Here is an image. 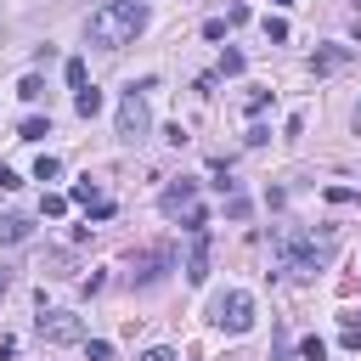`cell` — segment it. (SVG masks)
Returning a JSON list of instances; mask_svg holds the SVG:
<instances>
[{
	"label": "cell",
	"mask_w": 361,
	"mask_h": 361,
	"mask_svg": "<svg viewBox=\"0 0 361 361\" xmlns=\"http://www.w3.org/2000/svg\"><path fill=\"white\" fill-rule=\"evenodd\" d=\"M141 28H147V0H107V6H96V11H90V23H85L90 45H102V51L130 45Z\"/></svg>",
	"instance_id": "obj_1"
},
{
	"label": "cell",
	"mask_w": 361,
	"mask_h": 361,
	"mask_svg": "<svg viewBox=\"0 0 361 361\" xmlns=\"http://www.w3.org/2000/svg\"><path fill=\"white\" fill-rule=\"evenodd\" d=\"M327 259H333L327 243H316V237H282V271L288 276H316Z\"/></svg>",
	"instance_id": "obj_2"
},
{
	"label": "cell",
	"mask_w": 361,
	"mask_h": 361,
	"mask_svg": "<svg viewBox=\"0 0 361 361\" xmlns=\"http://www.w3.org/2000/svg\"><path fill=\"white\" fill-rule=\"evenodd\" d=\"M147 135H152L147 96H141V90H124V96H118V141H124V147H141Z\"/></svg>",
	"instance_id": "obj_3"
},
{
	"label": "cell",
	"mask_w": 361,
	"mask_h": 361,
	"mask_svg": "<svg viewBox=\"0 0 361 361\" xmlns=\"http://www.w3.org/2000/svg\"><path fill=\"white\" fill-rule=\"evenodd\" d=\"M209 322H214V327H226V333H248V327H254V299H248L243 288H231V293H214V305H209Z\"/></svg>",
	"instance_id": "obj_4"
},
{
	"label": "cell",
	"mask_w": 361,
	"mask_h": 361,
	"mask_svg": "<svg viewBox=\"0 0 361 361\" xmlns=\"http://www.w3.org/2000/svg\"><path fill=\"white\" fill-rule=\"evenodd\" d=\"M34 327H39V338H51V344H73V338H85V322H79L73 310H39Z\"/></svg>",
	"instance_id": "obj_5"
},
{
	"label": "cell",
	"mask_w": 361,
	"mask_h": 361,
	"mask_svg": "<svg viewBox=\"0 0 361 361\" xmlns=\"http://www.w3.org/2000/svg\"><path fill=\"white\" fill-rule=\"evenodd\" d=\"M164 271H175V248L169 243H158L147 254H130V282H158Z\"/></svg>",
	"instance_id": "obj_6"
},
{
	"label": "cell",
	"mask_w": 361,
	"mask_h": 361,
	"mask_svg": "<svg viewBox=\"0 0 361 361\" xmlns=\"http://www.w3.org/2000/svg\"><path fill=\"white\" fill-rule=\"evenodd\" d=\"M68 197H73V203H85V209H90L96 220H113V203L102 197V186H96L90 175H85V180H73V192H68Z\"/></svg>",
	"instance_id": "obj_7"
},
{
	"label": "cell",
	"mask_w": 361,
	"mask_h": 361,
	"mask_svg": "<svg viewBox=\"0 0 361 361\" xmlns=\"http://www.w3.org/2000/svg\"><path fill=\"white\" fill-rule=\"evenodd\" d=\"M192 203H197V180H186V175H180V180H175V186H169V192L158 197V209H164L169 220H175V214H186Z\"/></svg>",
	"instance_id": "obj_8"
},
{
	"label": "cell",
	"mask_w": 361,
	"mask_h": 361,
	"mask_svg": "<svg viewBox=\"0 0 361 361\" xmlns=\"http://www.w3.org/2000/svg\"><path fill=\"white\" fill-rule=\"evenodd\" d=\"M338 68H350V45H322V51H310V73H338Z\"/></svg>",
	"instance_id": "obj_9"
},
{
	"label": "cell",
	"mask_w": 361,
	"mask_h": 361,
	"mask_svg": "<svg viewBox=\"0 0 361 361\" xmlns=\"http://www.w3.org/2000/svg\"><path fill=\"white\" fill-rule=\"evenodd\" d=\"M186 282H209V231H192V259H186Z\"/></svg>",
	"instance_id": "obj_10"
},
{
	"label": "cell",
	"mask_w": 361,
	"mask_h": 361,
	"mask_svg": "<svg viewBox=\"0 0 361 361\" xmlns=\"http://www.w3.org/2000/svg\"><path fill=\"white\" fill-rule=\"evenodd\" d=\"M28 231H34L28 214H0V243H28Z\"/></svg>",
	"instance_id": "obj_11"
},
{
	"label": "cell",
	"mask_w": 361,
	"mask_h": 361,
	"mask_svg": "<svg viewBox=\"0 0 361 361\" xmlns=\"http://www.w3.org/2000/svg\"><path fill=\"white\" fill-rule=\"evenodd\" d=\"M73 107H79V118H96V113H102V90H96V85H85V90L73 96Z\"/></svg>",
	"instance_id": "obj_12"
},
{
	"label": "cell",
	"mask_w": 361,
	"mask_h": 361,
	"mask_svg": "<svg viewBox=\"0 0 361 361\" xmlns=\"http://www.w3.org/2000/svg\"><path fill=\"white\" fill-rule=\"evenodd\" d=\"M17 96H23V102H39V96H45V79H39V73H23V79H17Z\"/></svg>",
	"instance_id": "obj_13"
},
{
	"label": "cell",
	"mask_w": 361,
	"mask_h": 361,
	"mask_svg": "<svg viewBox=\"0 0 361 361\" xmlns=\"http://www.w3.org/2000/svg\"><path fill=\"white\" fill-rule=\"evenodd\" d=\"M62 73H68V85H73V90H85V85H90V68H85L79 56H68V68H62Z\"/></svg>",
	"instance_id": "obj_14"
},
{
	"label": "cell",
	"mask_w": 361,
	"mask_h": 361,
	"mask_svg": "<svg viewBox=\"0 0 361 361\" xmlns=\"http://www.w3.org/2000/svg\"><path fill=\"white\" fill-rule=\"evenodd\" d=\"M39 135H51V118H23L17 141H39Z\"/></svg>",
	"instance_id": "obj_15"
},
{
	"label": "cell",
	"mask_w": 361,
	"mask_h": 361,
	"mask_svg": "<svg viewBox=\"0 0 361 361\" xmlns=\"http://www.w3.org/2000/svg\"><path fill=\"white\" fill-rule=\"evenodd\" d=\"M56 175H62V164H56L51 152H39V158H34V180H56Z\"/></svg>",
	"instance_id": "obj_16"
},
{
	"label": "cell",
	"mask_w": 361,
	"mask_h": 361,
	"mask_svg": "<svg viewBox=\"0 0 361 361\" xmlns=\"http://www.w3.org/2000/svg\"><path fill=\"white\" fill-rule=\"evenodd\" d=\"M299 361H327V344L310 333V338H299Z\"/></svg>",
	"instance_id": "obj_17"
},
{
	"label": "cell",
	"mask_w": 361,
	"mask_h": 361,
	"mask_svg": "<svg viewBox=\"0 0 361 361\" xmlns=\"http://www.w3.org/2000/svg\"><path fill=\"white\" fill-rule=\"evenodd\" d=\"M265 39L282 45V39H288V17H265Z\"/></svg>",
	"instance_id": "obj_18"
},
{
	"label": "cell",
	"mask_w": 361,
	"mask_h": 361,
	"mask_svg": "<svg viewBox=\"0 0 361 361\" xmlns=\"http://www.w3.org/2000/svg\"><path fill=\"white\" fill-rule=\"evenodd\" d=\"M62 209H68V197H62V192H45V197H39V214H51V220H56Z\"/></svg>",
	"instance_id": "obj_19"
},
{
	"label": "cell",
	"mask_w": 361,
	"mask_h": 361,
	"mask_svg": "<svg viewBox=\"0 0 361 361\" xmlns=\"http://www.w3.org/2000/svg\"><path fill=\"white\" fill-rule=\"evenodd\" d=\"M322 197H327V203H361V192H350V186H327Z\"/></svg>",
	"instance_id": "obj_20"
},
{
	"label": "cell",
	"mask_w": 361,
	"mask_h": 361,
	"mask_svg": "<svg viewBox=\"0 0 361 361\" xmlns=\"http://www.w3.org/2000/svg\"><path fill=\"white\" fill-rule=\"evenodd\" d=\"M85 355H90V361H113V344H107V338H90Z\"/></svg>",
	"instance_id": "obj_21"
},
{
	"label": "cell",
	"mask_w": 361,
	"mask_h": 361,
	"mask_svg": "<svg viewBox=\"0 0 361 361\" xmlns=\"http://www.w3.org/2000/svg\"><path fill=\"white\" fill-rule=\"evenodd\" d=\"M344 344H350V350H361V322H355V316H344Z\"/></svg>",
	"instance_id": "obj_22"
},
{
	"label": "cell",
	"mask_w": 361,
	"mask_h": 361,
	"mask_svg": "<svg viewBox=\"0 0 361 361\" xmlns=\"http://www.w3.org/2000/svg\"><path fill=\"white\" fill-rule=\"evenodd\" d=\"M220 73H243V51H226L220 56Z\"/></svg>",
	"instance_id": "obj_23"
},
{
	"label": "cell",
	"mask_w": 361,
	"mask_h": 361,
	"mask_svg": "<svg viewBox=\"0 0 361 361\" xmlns=\"http://www.w3.org/2000/svg\"><path fill=\"white\" fill-rule=\"evenodd\" d=\"M265 107H271V90H254V96H248V113H254V118H259V113H265Z\"/></svg>",
	"instance_id": "obj_24"
},
{
	"label": "cell",
	"mask_w": 361,
	"mask_h": 361,
	"mask_svg": "<svg viewBox=\"0 0 361 361\" xmlns=\"http://www.w3.org/2000/svg\"><path fill=\"white\" fill-rule=\"evenodd\" d=\"M243 141H248V147H265V141H271V130H265V124H248V135H243Z\"/></svg>",
	"instance_id": "obj_25"
},
{
	"label": "cell",
	"mask_w": 361,
	"mask_h": 361,
	"mask_svg": "<svg viewBox=\"0 0 361 361\" xmlns=\"http://www.w3.org/2000/svg\"><path fill=\"white\" fill-rule=\"evenodd\" d=\"M141 361H175V350H169V344H152V350H147Z\"/></svg>",
	"instance_id": "obj_26"
},
{
	"label": "cell",
	"mask_w": 361,
	"mask_h": 361,
	"mask_svg": "<svg viewBox=\"0 0 361 361\" xmlns=\"http://www.w3.org/2000/svg\"><path fill=\"white\" fill-rule=\"evenodd\" d=\"M11 186H23V180H17V169H6V164H0V192H11Z\"/></svg>",
	"instance_id": "obj_27"
},
{
	"label": "cell",
	"mask_w": 361,
	"mask_h": 361,
	"mask_svg": "<svg viewBox=\"0 0 361 361\" xmlns=\"http://www.w3.org/2000/svg\"><path fill=\"white\" fill-rule=\"evenodd\" d=\"M350 130H355V135H361V102H355V113H350Z\"/></svg>",
	"instance_id": "obj_28"
},
{
	"label": "cell",
	"mask_w": 361,
	"mask_h": 361,
	"mask_svg": "<svg viewBox=\"0 0 361 361\" xmlns=\"http://www.w3.org/2000/svg\"><path fill=\"white\" fill-rule=\"evenodd\" d=\"M6 288H11V276H6V271H0V299H6Z\"/></svg>",
	"instance_id": "obj_29"
},
{
	"label": "cell",
	"mask_w": 361,
	"mask_h": 361,
	"mask_svg": "<svg viewBox=\"0 0 361 361\" xmlns=\"http://www.w3.org/2000/svg\"><path fill=\"white\" fill-rule=\"evenodd\" d=\"M271 6H288V0H271Z\"/></svg>",
	"instance_id": "obj_30"
}]
</instances>
